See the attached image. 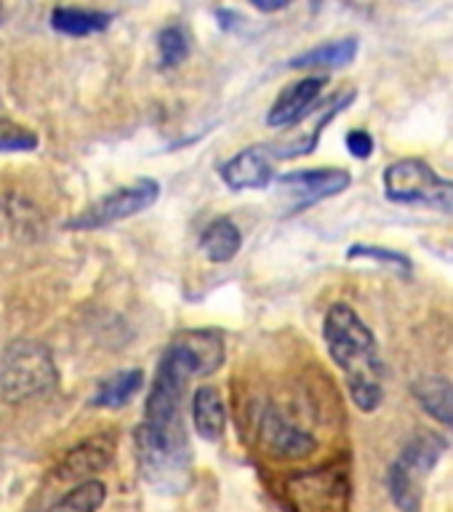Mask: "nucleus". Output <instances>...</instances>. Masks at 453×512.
<instances>
[{
    "label": "nucleus",
    "instance_id": "f03ea898",
    "mask_svg": "<svg viewBox=\"0 0 453 512\" xmlns=\"http://www.w3.org/2000/svg\"><path fill=\"white\" fill-rule=\"evenodd\" d=\"M139 475L158 494H184L195 478V454L184 422H147L134 432Z\"/></svg>",
    "mask_w": 453,
    "mask_h": 512
},
{
    "label": "nucleus",
    "instance_id": "bb28decb",
    "mask_svg": "<svg viewBox=\"0 0 453 512\" xmlns=\"http://www.w3.org/2000/svg\"><path fill=\"white\" fill-rule=\"evenodd\" d=\"M0 22H3V8H0Z\"/></svg>",
    "mask_w": 453,
    "mask_h": 512
},
{
    "label": "nucleus",
    "instance_id": "b1692460",
    "mask_svg": "<svg viewBox=\"0 0 453 512\" xmlns=\"http://www.w3.org/2000/svg\"><path fill=\"white\" fill-rule=\"evenodd\" d=\"M347 259H371V262L390 264V267H398V270L403 272L414 270V264H411V259H408L406 254L379 246H352L350 251H347Z\"/></svg>",
    "mask_w": 453,
    "mask_h": 512
},
{
    "label": "nucleus",
    "instance_id": "f8f14e48",
    "mask_svg": "<svg viewBox=\"0 0 453 512\" xmlns=\"http://www.w3.org/2000/svg\"><path fill=\"white\" fill-rule=\"evenodd\" d=\"M222 179L232 192L267 190L275 182V160H272L267 144H254L232 155L219 166Z\"/></svg>",
    "mask_w": 453,
    "mask_h": 512
},
{
    "label": "nucleus",
    "instance_id": "4be33fe9",
    "mask_svg": "<svg viewBox=\"0 0 453 512\" xmlns=\"http://www.w3.org/2000/svg\"><path fill=\"white\" fill-rule=\"evenodd\" d=\"M190 51L192 38L182 24H168L158 32V62L163 70H171V67L187 62Z\"/></svg>",
    "mask_w": 453,
    "mask_h": 512
},
{
    "label": "nucleus",
    "instance_id": "f257e3e1",
    "mask_svg": "<svg viewBox=\"0 0 453 512\" xmlns=\"http://www.w3.org/2000/svg\"><path fill=\"white\" fill-rule=\"evenodd\" d=\"M323 342L342 371L352 403L371 414L384 400V363L379 358L376 336L350 304L336 302L323 320Z\"/></svg>",
    "mask_w": 453,
    "mask_h": 512
},
{
    "label": "nucleus",
    "instance_id": "a211bd4d",
    "mask_svg": "<svg viewBox=\"0 0 453 512\" xmlns=\"http://www.w3.org/2000/svg\"><path fill=\"white\" fill-rule=\"evenodd\" d=\"M411 392L424 414L453 430V382H448L446 376H422L411 384Z\"/></svg>",
    "mask_w": 453,
    "mask_h": 512
},
{
    "label": "nucleus",
    "instance_id": "7ed1b4c3",
    "mask_svg": "<svg viewBox=\"0 0 453 512\" xmlns=\"http://www.w3.org/2000/svg\"><path fill=\"white\" fill-rule=\"evenodd\" d=\"M59 384L54 355L35 339H16L0 355V398L19 406L48 395Z\"/></svg>",
    "mask_w": 453,
    "mask_h": 512
},
{
    "label": "nucleus",
    "instance_id": "6e6552de",
    "mask_svg": "<svg viewBox=\"0 0 453 512\" xmlns=\"http://www.w3.org/2000/svg\"><path fill=\"white\" fill-rule=\"evenodd\" d=\"M294 512H350V478L344 467L299 472L286 483Z\"/></svg>",
    "mask_w": 453,
    "mask_h": 512
},
{
    "label": "nucleus",
    "instance_id": "39448f33",
    "mask_svg": "<svg viewBox=\"0 0 453 512\" xmlns=\"http://www.w3.org/2000/svg\"><path fill=\"white\" fill-rule=\"evenodd\" d=\"M443 451H446V440L435 432H419L400 448L398 459L390 464L387 472V488L400 512H422L424 486Z\"/></svg>",
    "mask_w": 453,
    "mask_h": 512
},
{
    "label": "nucleus",
    "instance_id": "423d86ee",
    "mask_svg": "<svg viewBox=\"0 0 453 512\" xmlns=\"http://www.w3.org/2000/svg\"><path fill=\"white\" fill-rule=\"evenodd\" d=\"M384 195L392 203L453 214V182L443 179L422 158H400L384 168Z\"/></svg>",
    "mask_w": 453,
    "mask_h": 512
},
{
    "label": "nucleus",
    "instance_id": "20e7f679",
    "mask_svg": "<svg viewBox=\"0 0 453 512\" xmlns=\"http://www.w3.org/2000/svg\"><path fill=\"white\" fill-rule=\"evenodd\" d=\"M246 430H251L256 446L280 462H296L315 454L318 440L307 427L291 419L286 408L275 400H256L246 411Z\"/></svg>",
    "mask_w": 453,
    "mask_h": 512
},
{
    "label": "nucleus",
    "instance_id": "393cba45",
    "mask_svg": "<svg viewBox=\"0 0 453 512\" xmlns=\"http://www.w3.org/2000/svg\"><path fill=\"white\" fill-rule=\"evenodd\" d=\"M344 142H347V150H350L352 158L366 160L374 152V136L368 134L366 128H352Z\"/></svg>",
    "mask_w": 453,
    "mask_h": 512
},
{
    "label": "nucleus",
    "instance_id": "5701e85b",
    "mask_svg": "<svg viewBox=\"0 0 453 512\" xmlns=\"http://www.w3.org/2000/svg\"><path fill=\"white\" fill-rule=\"evenodd\" d=\"M40 136L11 118H0V152H35Z\"/></svg>",
    "mask_w": 453,
    "mask_h": 512
},
{
    "label": "nucleus",
    "instance_id": "4468645a",
    "mask_svg": "<svg viewBox=\"0 0 453 512\" xmlns=\"http://www.w3.org/2000/svg\"><path fill=\"white\" fill-rule=\"evenodd\" d=\"M323 88H326L323 75H310V78H302L286 86L275 96V102L267 112V123L272 128H291L320 102Z\"/></svg>",
    "mask_w": 453,
    "mask_h": 512
},
{
    "label": "nucleus",
    "instance_id": "2eb2a0df",
    "mask_svg": "<svg viewBox=\"0 0 453 512\" xmlns=\"http://www.w3.org/2000/svg\"><path fill=\"white\" fill-rule=\"evenodd\" d=\"M190 416L192 430L198 432L200 438L208 443L224 438L227 432V403H224L222 392L211 387V384H200L190 400Z\"/></svg>",
    "mask_w": 453,
    "mask_h": 512
},
{
    "label": "nucleus",
    "instance_id": "412c9836",
    "mask_svg": "<svg viewBox=\"0 0 453 512\" xmlns=\"http://www.w3.org/2000/svg\"><path fill=\"white\" fill-rule=\"evenodd\" d=\"M104 502H107V486L102 480L91 478L78 483L62 499H56L46 512H99Z\"/></svg>",
    "mask_w": 453,
    "mask_h": 512
},
{
    "label": "nucleus",
    "instance_id": "dca6fc26",
    "mask_svg": "<svg viewBox=\"0 0 453 512\" xmlns=\"http://www.w3.org/2000/svg\"><path fill=\"white\" fill-rule=\"evenodd\" d=\"M198 246L208 262L227 264L243 248V232H240V227L232 222L230 216H216V219H211L203 227Z\"/></svg>",
    "mask_w": 453,
    "mask_h": 512
},
{
    "label": "nucleus",
    "instance_id": "ddd939ff",
    "mask_svg": "<svg viewBox=\"0 0 453 512\" xmlns=\"http://www.w3.org/2000/svg\"><path fill=\"white\" fill-rule=\"evenodd\" d=\"M118 448L115 435H91V438L80 440L78 446H72L62 456V462L56 467V478L59 480H91L96 472H102L112 462Z\"/></svg>",
    "mask_w": 453,
    "mask_h": 512
},
{
    "label": "nucleus",
    "instance_id": "9b49d317",
    "mask_svg": "<svg viewBox=\"0 0 453 512\" xmlns=\"http://www.w3.org/2000/svg\"><path fill=\"white\" fill-rule=\"evenodd\" d=\"M352 184L350 171L344 168H302L275 176V187L286 200V211L296 214L315 206L320 200L342 195Z\"/></svg>",
    "mask_w": 453,
    "mask_h": 512
},
{
    "label": "nucleus",
    "instance_id": "6ab92c4d",
    "mask_svg": "<svg viewBox=\"0 0 453 512\" xmlns=\"http://www.w3.org/2000/svg\"><path fill=\"white\" fill-rule=\"evenodd\" d=\"M112 24V14L99 11V8H80V6H56L51 11V27L70 38H88L99 35Z\"/></svg>",
    "mask_w": 453,
    "mask_h": 512
},
{
    "label": "nucleus",
    "instance_id": "9d476101",
    "mask_svg": "<svg viewBox=\"0 0 453 512\" xmlns=\"http://www.w3.org/2000/svg\"><path fill=\"white\" fill-rule=\"evenodd\" d=\"M355 96H358L355 88H344V91H336L334 96H328L323 104H315L299 123L291 126V131H288L286 136H280L278 142L267 144L272 160H294L318 150L320 136H323L328 123H331L339 112L347 110V107L355 102Z\"/></svg>",
    "mask_w": 453,
    "mask_h": 512
},
{
    "label": "nucleus",
    "instance_id": "1a4fd4ad",
    "mask_svg": "<svg viewBox=\"0 0 453 512\" xmlns=\"http://www.w3.org/2000/svg\"><path fill=\"white\" fill-rule=\"evenodd\" d=\"M160 360H166L168 366H174L190 382L203 379V376L216 374L227 360L224 336L214 328H190V331H182L168 342Z\"/></svg>",
    "mask_w": 453,
    "mask_h": 512
},
{
    "label": "nucleus",
    "instance_id": "0eeeda50",
    "mask_svg": "<svg viewBox=\"0 0 453 512\" xmlns=\"http://www.w3.org/2000/svg\"><path fill=\"white\" fill-rule=\"evenodd\" d=\"M160 200V182L152 176H142L131 184H123L118 190L107 192L104 198L94 200L80 214H75L64 224L67 230H102L110 224L142 214Z\"/></svg>",
    "mask_w": 453,
    "mask_h": 512
},
{
    "label": "nucleus",
    "instance_id": "a878e982",
    "mask_svg": "<svg viewBox=\"0 0 453 512\" xmlns=\"http://www.w3.org/2000/svg\"><path fill=\"white\" fill-rule=\"evenodd\" d=\"M251 6L256 8V11H264V14H275V11H283V8H288V0H254Z\"/></svg>",
    "mask_w": 453,
    "mask_h": 512
},
{
    "label": "nucleus",
    "instance_id": "aec40b11",
    "mask_svg": "<svg viewBox=\"0 0 453 512\" xmlns=\"http://www.w3.org/2000/svg\"><path fill=\"white\" fill-rule=\"evenodd\" d=\"M144 387V371L142 368H128V371H118L110 379H104L96 387L91 406L94 408H123L142 392Z\"/></svg>",
    "mask_w": 453,
    "mask_h": 512
},
{
    "label": "nucleus",
    "instance_id": "f3484780",
    "mask_svg": "<svg viewBox=\"0 0 453 512\" xmlns=\"http://www.w3.org/2000/svg\"><path fill=\"white\" fill-rule=\"evenodd\" d=\"M358 48V38L328 40V43H320V46L294 56L288 62V67L291 70H339V67H347V64L355 62Z\"/></svg>",
    "mask_w": 453,
    "mask_h": 512
}]
</instances>
